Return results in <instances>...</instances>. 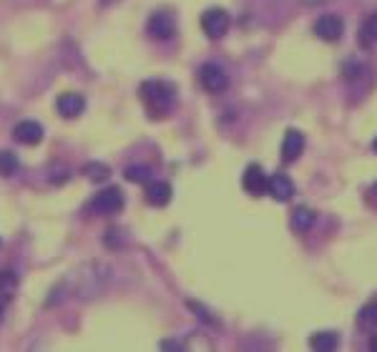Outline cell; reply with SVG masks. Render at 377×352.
I'll use <instances>...</instances> for the list:
<instances>
[{"instance_id":"obj_1","label":"cell","mask_w":377,"mask_h":352,"mask_svg":"<svg viewBox=\"0 0 377 352\" xmlns=\"http://www.w3.org/2000/svg\"><path fill=\"white\" fill-rule=\"evenodd\" d=\"M141 101L149 106V111L154 116H164L174 109L176 103V86L171 81H159V78H151V81H144L139 88Z\"/></svg>"},{"instance_id":"obj_13","label":"cell","mask_w":377,"mask_h":352,"mask_svg":"<svg viewBox=\"0 0 377 352\" xmlns=\"http://www.w3.org/2000/svg\"><path fill=\"white\" fill-rule=\"evenodd\" d=\"M314 219H317V214L309 206H297L292 211V229L294 232H309L314 227Z\"/></svg>"},{"instance_id":"obj_26","label":"cell","mask_w":377,"mask_h":352,"mask_svg":"<svg viewBox=\"0 0 377 352\" xmlns=\"http://www.w3.org/2000/svg\"><path fill=\"white\" fill-rule=\"evenodd\" d=\"M113 3H116V0H101V6H113Z\"/></svg>"},{"instance_id":"obj_17","label":"cell","mask_w":377,"mask_h":352,"mask_svg":"<svg viewBox=\"0 0 377 352\" xmlns=\"http://www.w3.org/2000/svg\"><path fill=\"white\" fill-rule=\"evenodd\" d=\"M357 322H360V327H365V330H377V302H370L365 304V307L360 309V314H357Z\"/></svg>"},{"instance_id":"obj_12","label":"cell","mask_w":377,"mask_h":352,"mask_svg":"<svg viewBox=\"0 0 377 352\" xmlns=\"http://www.w3.org/2000/svg\"><path fill=\"white\" fill-rule=\"evenodd\" d=\"M171 194L174 189L169 181H149V186H146V201L151 206H166L171 201Z\"/></svg>"},{"instance_id":"obj_11","label":"cell","mask_w":377,"mask_h":352,"mask_svg":"<svg viewBox=\"0 0 377 352\" xmlns=\"http://www.w3.org/2000/svg\"><path fill=\"white\" fill-rule=\"evenodd\" d=\"M13 139L18 144H26V146H36L43 139V126L38 121H21V124L13 129Z\"/></svg>"},{"instance_id":"obj_22","label":"cell","mask_w":377,"mask_h":352,"mask_svg":"<svg viewBox=\"0 0 377 352\" xmlns=\"http://www.w3.org/2000/svg\"><path fill=\"white\" fill-rule=\"evenodd\" d=\"M357 70H362V65H360V63H355V60L345 65V78H347V81H352V78H357V76H360Z\"/></svg>"},{"instance_id":"obj_10","label":"cell","mask_w":377,"mask_h":352,"mask_svg":"<svg viewBox=\"0 0 377 352\" xmlns=\"http://www.w3.org/2000/svg\"><path fill=\"white\" fill-rule=\"evenodd\" d=\"M55 109L63 119H75V116H81L83 109H86V98L81 93H60L55 98Z\"/></svg>"},{"instance_id":"obj_16","label":"cell","mask_w":377,"mask_h":352,"mask_svg":"<svg viewBox=\"0 0 377 352\" xmlns=\"http://www.w3.org/2000/svg\"><path fill=\"white\" fill-rule=\"evenodd\" d=\"M18 289V274L13 270H0V299L13 297Z\"/></svg>"},{"instance_id":"obj_21","label":"cell","mask_w":377,"mask_h":352,"mask_svg":"<svg viewBox=\"0 0 377 352\" xmlns=\"http://www.w3.org/2000/svg\"><path fill=\"white\" fill-rule=\"evenodd\" d=\"M188 307L194 309V312H196V317H199L201 322H209V325H216V320H214V317H211V312H209V309H204V307H201L199 302H188Z\"/></svg>"},{"instance_id":"obj_5","label":"cell","mask_w":377,"mask_h":352,"mask_svg":"<svg viewBox=\"0 0 377 352\" xmlns=\"http://www.w3.org/2000/svg\"><path fill=\"white\" fill-rule=\"evenodd\" d=\"M199 83L204 91L209 93H221L229 86V76L219 63H204L199 68Z\"/></svg>"},{"instance_id":"obj_3","label":"cell","mask_w":377,"mask_h":352,"mask_svg":"<svg viewBox=\"0 0 377 352\" xmlns=\"http://www.w3.org/2000/svg\"><path fill=\"white\" fill-rule=\"evenodd\" d=\"M342 33H345V21L334 13H324L314 21V36L324 43H337L342 38Z\"/></svg>"},{"instance_id":"obj_4","label":"cell","mask_w":377,"mask_h":352,"mask_svg":"<svg viewBox=\"0 0 377 352\" xmlns=\"http://www.w3.org/2000/svg\"><path fill=\"white\" fill-rule=\"evenodd\" d=\"M229 26H232V18H229V13L224 8H209V11L201 13V28H204V33L209 38L226 36Z\"/></svg>"},{"instance_id":"obj_18","label":"cell","mask_w":377,"mask_h":352,"mask_svg":"<svg viewBox=\"0 0 377 352\" xmlns=\"http://www.w3.org/2000/svg\"><path fill=\"white\" fill-rule=\"evenodd\" d=\"M309 345H312L314 350H334V347L339 345V340L334 332H317V335L309 340Z\"/></svg>"},{"instance_id":"obj_2","label":"cell","mask_w":377,"mask_h":352,"mask_svg":"<svg viewBox=\"0 0 377 352\" xmlns=\"http://www.w3.org/2000/svg\"><path fill=\"white\" fill-rule=\"evenodd\" d=\"M88 209L93 214H119L124 209V194H121L119 186H108V189H101L93 201L88 204Z\"/></svg>"},{"instance_id":"obj_14","label":"cell","mask_w":377,"mask_h":352,"mask_svg":"<svg viewBox=\"0 0 377 352\" xmlns=\"http://www.w3.org/2000/svg\"><path fill=\"white\" fill-rule=\"evenodd\" d=\"M360 46L362 48H372V46H377V13H370V16L362 21L360 26Z\"/></svg>"},{"instance_id":"obj_25","label":"cell","mask_w":377,"mask_h":352,"mask_svg":"<svg viewBox=\"0 0 377 352\" xmlns=\"http://www.w3.org/2000/svg\"><path fill=\"white\" fill-rule=\"evenodd\" d=\"M3 312H6V304H3V299H0V322H3Z\"/></svg>"},{"instance_id":"obj_6","label":"cell","mask_w":377,"mask_h":352,"mask_svg":"<svg viewBox=\"0 0 377 352\" xmlns=\"http://www.w3.org/2000/svg\"><path fill=\"white\" fill-rule=\"evenodd\" d=\"M146 31H149L151 38L156 41H169L174 38V33H176V21H174L171 13H154V16L149 18V26H146Z\"/></svg>"},{"instance_id":"obj_8","label":"cell","mask_w":377,"mask_h":352,"mask_svg":"<svg viewBox=\"0 0 377 352\" xmlns=\"http://www.w3.org/2000/svg\"><path fill=\"white\" fill-rule=\"evenodd\" d=\"M267 194L275 201H290L294 196V184L287 174H272L267 176Z\"/></svg>"},{"instance_id":"obj_20","label":"cell","mask_w":377,"mask_h":352,"mask_svg":"<svg viewBox=\"0 0 377 352\" xmlns=\"http://www.w3.org/2000/svg\"><path fill=\"white\" fill-rule=\"evenodd\" d=\"M83 174H86L88 179L91 181H106L108 179V166L106 164H101V161H88L86 166H83Z\"/></svg>"},{"instance_id":"obj_24","label":"cell","mask_w":377,"mask_h":352,"mask_svg":"<svg viewBox=\"0 0 377 352\" xmlns=\"http://www.w3.org/2000/svg\"><path fill=\"white\" fill-rule=\"evenodd\" d=\"M367 347L377 352V335H372V337H370V342H367Z\"/></svg>"},{"instance_id":"obj_28","label":"cell","mask_w":377,"mask_h":352,"mask_svg":"<svg viewBox=\"0 0 377 352\" xmlns=\"http://www.w3.org/2000/svg\"><path fill=\"white\" fill-rule=\"evenodd\" d=\"M372 191H375V194H377V181H375V186H372Z\"/></svg>"},{"instance_id":"obj_15","label":"cell","mask_w":377,"mask_h":352,"mask_svg":"<svg viewBox=\"0 0 377 352\" xmlns=\"http://www.w3.org/2000/svg\"><path fill=\"white\" fill-rule=\"evenodd\" d=\"M151 174H154V171H151V166H144V164H134V166L124 169L126 181H131V184H149Z\"/></svg>"},{"instance_id":"obj_23","label":"cell","mask_w":377,"mask_h":352,"mask_svg":"<svg viewBox=\"0 0 377 352\" xmlns=\"http://www.w3.org/2000/svg\"><path fill=\"white\" fill-rule=\"evenodd\" d=\"M161 347H164V350H179L181 345H179V342H171V340H169V342H161Z\"/></svg>"},{"instance_id":"obj_19","label":"cell","mask_w":377,"mask_h":352,"mask_svg":"<svg viewBox=\"0 0 377 352\" xmlns=\"http://www.w3.org/2000/svg\"><path fill=\"white\" fill-rule=\"evenodd\" d=\"M21 169V161L13 151H0V174L3 176H13Z\"/></svg>"},{"instance_id":"obj_27","label":"cell","mask_w":377,"mask_h":352,"mask_svg":"<svg viewBox=\"0 0 377 352\" xmlns=\"http://www.w3.org/2000/svg\"><path fill=\"white\" fill-rule=\"evenodd\" d=\"M372 151L377 154V136H375V139H372Z\"/></svg>"},{"instance_id":"obj_7","label":"cell","mask_w":377,"mask_h":352,"mask_svg":"<svg viewBox=\"0 0 377 352\" xmlns=\"http://www.w3.org/2000/svg\"><path fill=\"white\" fill-rule=\"evenodd\" d=\"M242 186H244V191H247V194H252V196L267 194V174L262 171V166H259V164H249V166L244 169Z\"/></svg>"},{"instance_id":"obj_9","label":"cell","mask_w":377,"mask_h":352,"mask_svg":"<svg viewBox=\"0 0 377 352\" xmlns=\"http://www.w3.org/2000/svg\"><path fill=\"white\" fill-rule=\"evenodd\" d=\"M302 151H304V134L297 129H290L285 134V139H282V161H297L302 156Z\"/></svg>"}]
</instances>
